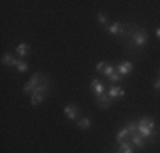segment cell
I'll return each mask as SVG.
<instances>
[{"label": "cell", "instance_id": "1", "mask_svg": "<svg viewBox=\"0 0 160 153\" xmlns=\"http://www.w3.org/2000/svg\"><path fill=\"white\" fill-rule=\"evenodd\" d=\"M123 39L128 44H133L135 48H143L148 41V34L145 29H135L131 24H124V32H123Z\"/></svg>", "mask_w": 160, "mask_h": 153}, {"label": "cell", "instance_id": "2", "mask_svg": "<svg viewBox=\"0 0 160 153\" xmlns=\"http://www.w3.org/2000/svg\"><path fill=\"white\" fill-rule=\"evenodd\" d=\"M43 80H44V76L41 73H34L31 76V80H29V82L24 85V89H22V90H24V94H32V92L38 89V85H41Z\"/></svg>", "mask_w": 160, "mask_h": 153}, {"label": "cell", "instance_id": "3", "mask_svg": "<svg viewBox=\"0 0 160 153\" xmlns=\"http://www.w3.org/2000/svg\"><path fill=\"white\" fill-rule=\"evenodd\" d=\"M90 90L94 92V95H96V97H99V95H102V94H106V85H104V82H102V80H99V78H92V80H90Z\"/></svg>", "mask_w": 160, "mask_h": 153}, {"label": "cell", "instance_id": "4", "mask_svg": "<svg viewBox=\"0 0 160 153\" xmlns=\"http://www.w3.org/2000/svg\"><path fill=\"white\" fill-rule=\"evenodd\" d=\"M63 112H65V116L68 117V119H77L78 117V114H80V109L77 106H73V104H70V106H65L63 107Z\"/></svg>", "mask_w": 160, "mask_h": 153}, {"label": "cell", "instance_id": "5", "mask_svg": "<svg viewBox=\"0 0 160 153\" xmlns=\"http://www.w3.org/2000/svg\"><path fill=\"white\" fill-rule=\"evenodd\" d=\"M116 72H118V73H121L123 76H126V75H129L133 72V63H131V61H123V63H119L116 67Z\"/></svg>", "mask_w": 160, "mask_h": 153}, {"label": "cell", "instance_id": "6", "mask_svg": "<svg viewBox=\"0 0 160 153\" xmlns=\"http://www.w3.org/2000/svg\"><path fill=\"white\" fill-rule=\"evenodd\" d=\"M129 141H131V145L135 148H138V150H143V146H145V138L140 135V133H135V135H131L129 136Z\"/></svg>", "mask_w": 160, "mask_h": 153}, {"label": "cell", "instance_id": "7", "mask_svg": "<svg viewBox=\"0 0 160 153\" xmlns=\"http://www.w3.org/2000/svg\"><path fill=\"white\" fill-rule=\"evenodd\" d=\"M96 102H97V106L101 107V109H108V107L111 106L112 99L109 97L108 94H102V95H99V97H96Z\"/></svg>", "mask_w": 160, "mask_h": 153}, {"label": "cell", "instance_id": "8", "mask_svg": "<svg viewBox=\"0 0 160 153\" xmlns=\"http://www.w3.org/2000/svg\"><path fill=\"white\" fill-rule=\"evenodd\" d=\"M108 95L112 99H119V97H124V90L121 89V87H118V85H111V89L108 90Z\"/></svg>", "mask_w": 160, "mask_h": 153}, {"label": "cell", "instance_id": "9", "mask_svg": "<svg viewBox=\"0 0 160 153\" xmlns=\"http://www.w3.org/2000/svg\"><path fill=\"white\" fill-rule=\"evenodd\" d=\"M108 32L112 34V36H118V34H121V36H123V32H124V24L114 22L112 26H109V27H108Z\"/></svg>", "mask_w": 160, "mask_h": 153}, {"label": "cell", "instance_id": "10", "mask_svg": "<svg viewBox=\"0 0 160 153\" xmlns=\"http://www.w3.org/2000/svg\"><path fill=\"white\" fill-rule=\"evenodd\" d=\"M2 63L5 65V67H17L19 60H17V58H14L12 55H9V53H5V55L2 56Z\"/></svg>", "mask_w": 160, "mask_h": 153}, {"label": "cell", "instance_id": "11", "mask_svg": "<svg viewBox=\"0 0 160 153\" xmlns=\"http://www.w3.org/2000/svg\"><path fill=\"white\" fill-rule=\"evenodd\" d=\"M16 53H17L19 58H26V56L29 55V44H28V43H21V44L17 46Z\"/></svg>", "mask_w": 160, "mask_h": 153}, {"label": "cell", "instance_id": "12", "mask_svg": "<svg viewBox=\"0 0 160 153\" xmlns=\"http://www.w3.org/2000/svg\"><path fill=\"white\" fill-rule=\"evenodd\" d=\"M138 126H145V128H150V129H155L157 126H155V121L152 119V117H142V119L138 121Z\"/></svg>", "mask_w": 160, "mask_h": 153}, {"label": "cell", "instance_id": "13", "mask_svg": "<svg viewBox=\"0 0 160 153\" xmlns=\"http://www.w3.org/2000/svg\"><path fill=\"white\" fill-rule=\"evenodd\" d=\"M90 124H92V121H90L89 117H82V119L77 121V128L78 129H89Z\"/></svg>", "mask_w": 160, "mask_h": 153}, {"label": "cell", "instance_id": "14", "mask_svg": "<svg viewBox=\"0 0 160 153\" xmlns=\"http://www.w3.org/2000/svg\"><path fill=\"white\" fill-rule=\"evenodd\" d=\"M129 136H131V135H129V131H128L126 128L119 129V131L116 133V140H118V141H123V140H129Z\"/></svg>", "mask_w": 160, "mask_h": 153}, {"label": "cell", "instance_id": "15", "mask_svg": "<svg viewBox=\"0 0 160 153\" xmlns=\"http://www.w3.org/2000/svg\"><path fill=\"white\" fill-rule=\"evenodd\" d=\"M124 128L129 131V135H135V133H138V122H136V121H129V122H126Z\"/></svg>", "mask_w": 160, "mask_h": 153}, {"label": "cell", "instance_id": "16", "mask_svg": "<svg viewBox=\"0 0 160 153\" xmlns=\"http://www.w3.org/2000/svg\"><path fill=\"white\" fill-rule=\"evenodd\" d=\"M121 80H123V75L118 73V72H114V73L109 76V83H112V85H116V83H119Z\"/></svg>", "mask_w": 160, "mask_h": 153}, {"label": "cell", "instance_id": "17", "mask_svg": "<svg viewBox=\"0 0 160 153\" xmlns=\"http://www.w3.org/2000/svg\"><path fill=\"white\" fill-rule=\"evenodd\" d=\"M97 21H99V24H101V26H106V24H108V21H109L108 14L99 12V14H97Z\"/></svg>", "mask_w": 160, "mask_h": 153}, {"label": "cell", "instance_id": "18", "mask_svg": "<svg viewBox=\"0 0 160 153\" xmlns=\"http://www.w3.org/2000/svg\"><path fill=\"white\" fill-rule=\"evenodd\" d=\"M17 72L19 73H26V72H28V63H26V61H21L19 60V63H17Z\"/></svg>", "mask_w": 160, "mask_h": 153}, {"label": "cell", "instance_id": "19", "mask_svg": "<svg viewBox=\"0 0 160 153\" xmlns=\"http://www.w3.org/2000/svg\"><path fill=\"white\" fill-rule=\"evenodd\" d=\"M114 72H116V67H112V65H109V63H108V67L104 68V72H102V73H104V75L109 78V76H111Z\"/></svg>", "mask_w": 160, "mask_h": 153}, {"label": "cell", "instance_id": "20", "mask_svg": "<svg viewBox=\"0 0 160 153\" xmlns=\"http://www.w3.org/2000/svg\"><path fill=\"white\" fill-rule=\"evenodd\" d=\"M106 67H108V63H106V61H99V63L96 65V70H97V72H101V73H102Z\"/></svg>", "mask_w": 160, "mask_h": 153}, {"label": "cell", "instance_id": "21", "mask_svg": "<svg viewBox=\"0 0 160 153\" xmlns=\"http://www.w3.org/2000/svg\"><path fill=\"white\" fill-rule=\"evenodd\" d=\"M153 89H155V90H160V76L153 82Z\"/></svg>", "mask_w": 160, "mask_h": 153}, {"label": "cell", "instance_id": "22", "mask_svg": "<svg viewBox=\"0 0 160 153\" xmlns=\"http://www.w3.org/2000/svg\"><path fill=\"white\" fill-rule=\"evenodd\" d=\"M155 36H157V37H160V27H157V29H155Z\"/></svg>", "mask_w": 160, "mask_h": 153}, {"label": "cell", "instance_id": "23", "mask_svg": "<svg viewBox=\"0 0 160 153\" xmlns=\"http://www.w3.org/2000/svg\"><path fill=\"white\" fill-rule=\"evenodd\" d=\"M121 153H133V148H128V150H124V151H121Z\"/></svg>", "mask_w": 160, "mask_h": 153}]
</instances>
